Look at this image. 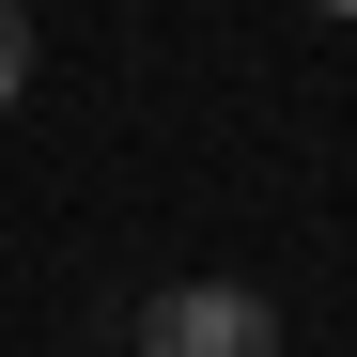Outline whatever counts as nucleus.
Returning a JSON list of instances; mask_svg holds the SVG:
<instances>
[{
	"mask_svg": "<svg viewBox=\"0 0 357 357\" xmlns=\"http://www.w3.org/2000/svg\"><path fill=\"white\" fill-rule=\"evenodd\" d=\"M125 357H280V295L264 280H155Z\"/></svg>",
	"mask_w": 357,
	"mask_h": 357,
	"instance_id": "nucleus-1",
	"label": "nucleus"
},
{
	"mask_svg": "<svg viewBox=\"0 0 357 357\" xmlns=\"http://www.w3.org/2000/svg\"><path fill=\"white\" fill-rule=\"evenodd\" d=\"M16 93H31V16L0 0V109H16Z\"/></svg>",
	"mask_w": 357,
	"mask_h": 357,
	"instance_id": "nucleus-2",
	"label": "nucleus"
},
{
	"mask_svg": "<svg viewBox=\"0 0 357 357\" xmlns=\"http://www.w3.org/2000/svg\"><path fill=\"white\" fill-rule=\"evenodd\" d=\"M311 16H357V0H311Z\"/></svg>",
	"mask_w": 357,
	"mask_h": 357,
	"instance_id": "nucleus-3",
	"label": "nucleus"
}]
</instances>
